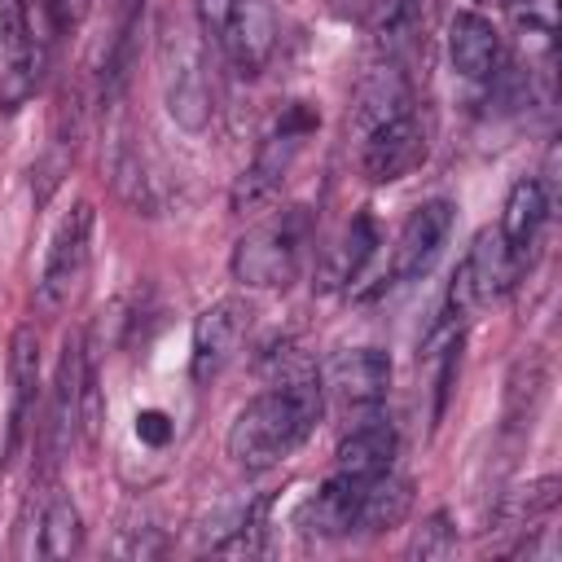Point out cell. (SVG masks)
Here are the masks:
<instances>
[{
    "mask_svg": "<svg viewBox=\"0 0 562 562\" xmlns=\"http://www.w3.org/2000/svg\"><path fill=\"white\" fill-rule=\"evenodd\" d=\"M316 127H321L316 105L290 101V105L272 119V127L263 132V140H259L250 167L241 171V180H237V189H233V206H237V211H255V206H263L268 198H277V189L285 184L290 167L299 162V154H303V145H307V136H312Z\"/></svg>",
    "mask_w": 562,
    "mask_h": 562,
    "instance_id": "277c9868",
    "label": "cell"
},
{
    "mask_svg": "<svg viewBox=\"0 0 562 562\" xmlns=\"http://www.w3.org/2000/svg\"><path fill=\"white\" fill-rule=\"evenodd\" d=\"M31 531V540L18 549V553H35V558H70L83 549V518L75 509V501L57 487L40 492L35 496V527H22Z\"/></svg>",
    "mask_w": 562,
    "mask_h": 562,
    "instance_id": "9a60e30c",
    "label": "cell"
},
{
    "mask_svg": "<svg viewBox=\"0 0 562 562\" xmlns=\"http://www.w3.org/2000/svg\"><path fill=\"white\" fill-rule=\"evenodd\" d=\"M448 57H452V70L461 79H492L501 70V35L496 26L483 18V13H457L448 22Z\"/></svg>",
    "mask_w": 562,
    "mask_h": 562,
    "instance_id": "e0dca14e",
    "label": "cell"
},
{
    "mask_svg": "<svg viewBox=\"0 0 562 562\" xmlns=\"http://www.w3.org/2000/svg\"><path fill=\"white\" fill-rule=\"evenodd\" d=\"M325 413V386L321 378H290L277 382L272 391H259L228 426V457L241 470H272L290 452L307 443Z\"/></svg>",
    "mask_w": 562,
    "mask_h": 562,
    "instance_id": "6da1fadb",
    "label": "cell"
},
{
    "mask_svg": "<svg viewBox=\"0 0 562 562\" xmlns=\"http://www.w3.org/2000/svg\"><path fill=\"white\" fill-rule=\"evenodd\" d=\"M66 22L61 0H0V110H22L48 70L53 31Z\"/></svg>",
    "mask_w": 562,
    "mask_h": 562,
    "instance_id": "7a4b0ae2",
    "label": "cell"
},
{
    "mask_svg": "<svg viewBox=\"0 0 562 562\" xmlns=\"http://www.w3.org/2000/svg\"><path fill=\"white\" fill-rule=\"evenodd\" d=\"M9 382H13V404H9V435H4V457H18L35 400H40V334L35 325H18L9 338Z\"/></svg>",
    "mask_w": 562,
    "mask_h": 562,
    "instance_id": "4fadbf2b",
    "label": "cell"
},
{
    "mask_svg": "<svg viewBox=\"0 0 562 562\" xmlns=\"http://www.w3.org/2000/svg\"><path fill=\"white\" fill-rule=\"evenodd\" d=\"M228 4H233V0H193L202 35H211V40L220 35V26H224V18H228Z\"/></svg>",
    "mask_w": 562,
    "mask_h": 562,
    "instance_id": "603a6c76",
    "label": "cell"
},
{
    "mask_svg": "<svg viewBox=\"0 0 562 562\" xmlns=\"http://www.w3.org/2000/svg\"><path fill=\"white\" fill-rule=\"evenodd\" d=\"M395 452H400V435H395V426H391L386 417H369V422H360L356 430H347V435L338 439L334 470L373 479V474L395 470Z\"/></svg>",
    "mask_w": 562,
    "mask_h": 562,
    "instance_id": "ac0fdd59",
    "label": "cell"
},
{
    "mask_svg": "<svg viewBox=\"0 0 562 562\" xmlns=\"http://www.w3.org/2000/svg\"><path fill=\"white\" fill-rule=\"evenodd\" d=\"M501 4H505V9H509V13H514V18H518V13H522V9H531V4H536V0H501Z\"/></svg>",
    "mask_w": 562,
    "mask_h": 562,
    "instance_id": "d4e9b609",
    "label": "cell"
},
{
    "mask_svg": "<svg viewBox=\"0 0 562 562\" xmlns=\"http://www.w3.org/2000/svg\"><path fill=\"white\" fill-rule=\"evenodd\" d=\"M171 430H176V426H171V417H167V413H158V408H149V413H140V417H136V435H140L145 443H154V448H162V443L171 439Z\"/></svg>",
    "mask_w": 562,
    "mask_h": 562,
    "instance_id": "7402d4cb",
    "label": "cell"
},
{
    "mask_svg": "<svg viewBox=\"0 0 562 562\" xmlns=\"http://www.w3.org/2000/svg\"><path fill=\"white\" fill-rule=\"evenodd\" d=\"M277 35H281V22H277V4L272 0H233L228 4V18L220 26V44H224V57L237 75H259L277 48Z\"/></svg>",
    "mask_w": 562,
    "mask_h": 562,
    "instance_id": "30bf717a",
    "label": "cell"
},
{
    "mask_svg": "<svg viewBox=\"0 0 562 562\" xmlns=\"http://www.w3.org/2000/svg\"><path fill=\"white\" fill-rule=\"evenodd\" d=\"M422 158H426V127L413 105H400L373 119L369 127H360V171L373 184L404 180L408 171L422 167Z\"/></svg>",
    "mask_w": 562,
    "mask_h": 562,
    "instance_id": "5b68a950",
    "label": "cell"
},
{
    "mask_svg": "<svg viewBox=\"0 0 562 562\" xmlns=\"http://www.w3.org/2000/svg\"><path fill=\"white\" fill-rule=\"evenodd\" d=\"M544 220H549L544 184H540L536 176L514 180V184H509V198H505V211H501L496 233H501V241L509 246V255H514L522 268H527V259H531V250H536V241H540Z\"/></svg>",
    "mask_w": 562,
    "mask_h": 562,
    "instance_id": "2e32d148",
    "label": "cell"
},
{
    "mask_svg": "<svg viewBox=\"0 0 562 562\" xmlns=\"http://www.w3.org/2000/svg\"><path fill=\"white\" fill-rule=\"evenodd\" d=\"M452 544H457V531H452L448 514H435V518L417 531V540L408 544V553H413V558H443V553H452Z\"/></svg>",
    "mask_w": 562,
    "mask_h": 562,
    "instance_id": "44dd1931",
    "label": "cell"
},
{
    "mask_svg": "<svg viewBox=\"0 0 562 562\" xmlns=\"http://www.w3.org/2000/svg\"><path fill=\"white\" fill-rule=\"evenodd\" d=\"M312 241V215L307 206H290L277 211L268 220H259L250 233L237 237L233 246V281H241L246 290H281L299 277L303 255Z\"/></svg>",
    "mask_w": 562,
    "mask_h": 562,
    "instance_id": "3957f363",
    "label": "cell"
},
{
    "mask_svg": "<svg viewBox=\"0 0 562 562\" xmlns=\"http://www.w3.org/2000/svg\"><path fill=\"white\" fill-rule=\"evenodd\" d=\"M88 255H92V206L88 202H75L57 233H53V246H48V259H44V272L35 281V307L40 312H61L70 303V294L79 290L83 272H88Z\"/></svg>",
    "mask_w": 562,
    "mask_h": 562,
    "instance_id": "8992f818",
    "label": "cell"
},
{
    "mask_svg": "<svg viewBox=\"0 0 562 562\" xmlns=\"http://www.w3.org/2000/svg\"><path fill=\"white\" fill-rule=\"evenodd\" d=\"M325 382H329V391H338L342 404L378 408L386 400V386H391V360L378 347H351V351H338L329 360Z\"/></svg>",
    "mask_w": 562,
    "mask_h": 562,
    "instance_id": "5bb4252c",
    "label": "cell"
},
{
    "mask_svg": "<svg viewBox=\"0 0 562 562\" xmlns=\"http://www.w3.org/2000/svg\"><path fill=\"white\" fill-rule=\"evenodd\" d=\"M378 57L386 66H408L422 48H426V31H430V0H382L369 18Z\"/></svg>",
    "mask_w": 562,
    "mask_h": 562,
    "instance_id": "7c38bea8",
    "label": "cell"
},
{
    "mask_svg": "<svg viewBox=\"0 0 562 562\" xmlns=\"http://www.w3.org/2000/svg\"><path fill=\"white\" fill-rule=\"evenodd\" d=\"M263 514H268V501H259V505L237 522V531L215 544V553H220V558H255V553H263V531H268V518H263Z\"/></svg>",
    "mask_w": 562,
    "mask_h": 562,
    "instance_id": "ffe728a7",
    "label": "cell"
},
{
    "mask_svg": "<svg viewBox=\"0 0 562 562\" xmlns=\"http://www.w3.org/2000/svg\"><path fill=\"white\" fill-rule=\"evenodd\" d=\"M88 373H92V360H88L83 334H66L57 382H53V408H48V452H53V461L79 439V413H83Z\"/></svg>",
    "mask_w": 562,
    "mask_h": 562,
    "instance_id": "8fae6325",
    "label": "cell"
},
{
    "mask_svg": "<svg viewBox=\"0 0 562 562\" xmlns=\"http://www.w3.org/2000/svg\"><path fill=\"white\" fill-rule=\"evenodd\" d=\"M162 61H167V110H171V119L184 132H202L215 114L202 48L176 26V31L162 35Z\"/></svg>",
    "mask_w": 562,
    "mask_h": 562,
    "instance_id": "52a82bcc",
    "label": "cell"
},
{
    "mask_svg": "<svg viewBox=\"0 0 562 562\" xmlns=\"http://www.w3.org/2000/svg\"><path fill=\"white\" fill-rule=\"evenodd\" d=\"M373 250H378V224H373V215H356L351 224H347V233H342V241L334 246V255H329V281L334 285H351L360 272H364V263L373 259Z\"/></svg>",
    "mask_w": 562,
    "mask_h": 562,
    "instance_id": "d6986e66",
    "label": "cell"
},
{
    "mask_svg": "<svg viewBox=\"0 0 562 562\" xmlns=\"http://www.w3.org/2000/svg\"><path fill=\"white\" fill-rule=\"evenodd\" d=\"M378 4H382V0H329V9H334L338 18H347V22H351V18H356V22H364Z\"/></svg>",
    "mask_w": 562,
    "mask_h": 562,
    "instance_id": "cb8c5ba5",
    "label": "cell"
},
{
    "mask_svg": "<svg viewBox=\"0 0 562 562\" xmlns=\"http://www.w3.org/2000/svg\"><path fill=\"white\" fill-rule=\"evenodd\" d=\"M452 220H457V206H452L448 198H430V202H422V206L404 220V228H400V237H395L391 268H386L391 281H386V285H408V281L426 277L430 263L439 259V250L448 246Z\"/></svg>",
    "mask_w": 562,
    "mask_h": 562,
    "instance_id": "ba28073f",
    "label": "cell"
},
{
    "mask_svg": "<svg viewBox=\"0 0 562 562\" xmlns=\"http://www.w3.org/2000/svg\"><path fill=\"white\" fill-rule=\"evenodd\" d=\"M255 307L237 294L215 299L198 321H193V351H189V373L193 382H211L224 373V364L237 356V347L246 342Z\"/></svg>",
    "mask_w": 562,
    "mask_h": 562,
    "instance_id": "9c48e42d",
    "label": "cell"
}]
</instances>
